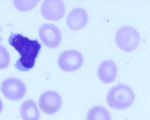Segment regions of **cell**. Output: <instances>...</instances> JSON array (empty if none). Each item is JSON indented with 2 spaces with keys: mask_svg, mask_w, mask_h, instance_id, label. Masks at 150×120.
<instances>
[{
  "mask_svg": "<svg viewBox=\"0 0 150 120\" xmlns=\"http://www.w3.org/2000/svg\"><path fill=\"white\" fill-rule=\"evenodd\" d=\"M9 44L19 52L20 58L15 66L21 71H28L34 67L35 60L42 48L37 40H30L19 34L12 33L8 39Z\"/></svg>",
  "mask_w": 150,
  "mask_h": 120,
  "instance_id": "obj_1",
  "label": "cell"
},
{
  "mask_svg": "<svg viewBox=\"0 0 150 120\" xmlns=\"http://www.w3.org/2000/svg\"><path fill=\"white\" fill-rule=\"evenodd\" d=\"M136 96L132 89L127 85L119 84L111 88L107 94L106 101L110 107L115 110H125L130 107Z\"/></svg>",
  "mask_w": 150,
  "mask_h": 120,
  "instance_id": "obj_2",
  "label": "cell"
},
{
  "mask_svg": "<svg viewBox=\"0 0 150 120\" xmlns=\"http://www.w3.org/2000/svg\"><path fill=\"white\" fill-rule=\"evenodd\" d=\"M140 35L133 27L125 26L117 30L115 41L118 48L123 51L131 52L137 49L140 43Z\"/></svg>",
  "mask_w": 150,
  "mask_h": 120,
  "instance_id": "obj_3",
  "label": "cell"
},
{
  "mask_svg": "<svg viewBox=\"0 0 150 120\" xmlns=\"http://www.w3.org/2000/svg\"><path fill=\"white\" fill-rule=\"evenodd\" d=\"M1 90L5 98L12 101L21 100L26 95L27 88L25 84L17 78H10L3 80Z\"/></svg>",
  "mask_w": 150,
  "mask_h": 120,
  "instance_id": "obj_4",
  "label": "cell"
},
{
  "mask_svg": "<svg viewBox=\"0 0 150 120\" xmlns=\"http://www.w3.org/2000/svg\"><path fill=\"white\" fill-rule=\"evenodd\" d=\"M63 100L61 95L54 91H48L40 96L38 101V108L47 115L55 114L62 108Z\"/></svg>",
  "mask_w": 150,
  "mask_h": 120,
  "instance_id": "obj_5",
  "label": "cell"
},
{
  "mask_svg": "<svg viewBox=\"0 0 150 120\" xmlns=\"http://www.w3.org/2000/svg\"><path fill=\"white\" fill-rule=\"evenodd\" d=\"M38 34L41 41L47 48L55 49L61 43V31L54 24L45 23L42 25L39 29Z\"/></svg>",
  "mask_w": 150,
  "mask_h": 120,
  "instance_id": "obj_6",
  "label": "cell"
},
{
  "mask_svg": "<svg viewBox=\"0 0 150 120\" xmlns=\"http://www.w3.org/2000/svg\"><path fill=\"white\" fill-rule=\"evenodd\" d=\"M84 61L83 56L74 50L66 51L61 53L58 60L59 68L65 72H72L78 70Z\"/></svg>",
  "mask_w": 150,
  "mask_h": 120,
  "instance_id": "obj_7",
  "label": "cell"
},
{
  "mask_svg": "<svg viewBox=\"0 0 150 120\" xmlns=\"http://www.w3.org/2000/svg\"><path fill=\"white\" fill-rule=\"evenodd\" d=\"M65 11L64 4L61 1H45L41 6V14L48 20H59L64 16Z\"/></svg>",
  "mask_w": 150,
  "mask_h": 120,
  "instance_id": "obj_8",
  "label": "cell"
},
{
  "mask_svg": "<svg viewBox=\"0 0 150 120\" xmlns=\"http://www.w3.org/2000/svg\"><path fill=\"white\" fill-rule=\"evenodd\" d=\"M88 15L84 9L75 8L68 14L66 22L67 26L72 30H78L83 28L87 24Z\"/></svg>",
  "mask_w": 150,
  "mask_h": 120,
  "instance_id": "obj_9",
  "label": "cell"
},
{
  "mask_svg": "<svg viewBox=\"0 0 150 120\" xmlns=\"http://www.w3.org/2000/svg\"><path fill=\"white\" fill-rule=\"evenodd\" d=\"M117 74L116 65L111 60L103 62L97 70V76L99 79L105 84L112 83L115 80Z\"/></svg>",
  "mask_w": 150,
  "mask_h": 120,
  "instance_id": "obj_10",
  "label": "cell"
},
{
  "mask_svg": "<svg viewBox=\"0 0 150 120\" xmlns=\"http://www.w3.org/2000/svg\"><path fill=\"white\" fill-rule=\"evenodd\" d=\"M20 114L22 120H40L41 114L39 108L35 101H24L20 107Z\"/></svg>",
  "mask_w": 150,
  "mask_h": 120,
  "instance_id": "obj_11",
  "label": "cell"
},
{
  "mask_svg": "<svg viewBox=\"0 0 150 120\" xmlns=\"http://www.w3.org/2000/svg\"><path fill=\"white\" fill-rule=\"evenodd\" d=\"M86 120H112V116L106 107L97 105L92 107L88 110Z\"/></svg>",
  "mask_w": 150,
  "mask_h": 120,
  "instance_id": "obj_12",
  "label": "cell"
},
{
  "mask_svg": "<svg viewBox=\"0 0 150 120\" xmlns=\"http://www.w3.org/2000/svg\"><path fill=\"white\" fill-rule=\"evenodd\" d=\"M39 1H14L15 7L22 12H26L33 9L36 6Z\"/></svg>",
  "mask_w": 150,
  "mask_h": 120,
  "instance_id": "obj_13",
  "label": "cell"
},
{
  "mask_svg": "<svg viewBox=\"0 0 150 120\" xmlns=\"http://www.w3.org/2000/svg\"><path fill=\"white\" fill-rule=\"evenodd\" d=\"M10 56L6 48L0 44V70L5 69L9 66Z\"/></svg>",
  "mask_w": 150,
  "mask_h": 120,
  "instance_id": "obj_14",
  "label": "cell"
},
{
  "mask_svg": "<svg viewBox=\"0 0 150 120\" xmlns=\"http://www.w3.org/2000/svg\"><path fill=\"white\" fill-rule=\"evenodd\" d=\"M3 108H4V107H3V102H2L1 99L0 98V114H1V112L3 111Z\"/></svg>",
  "mask_w": 150,
  "mask_h": 120,
  "instance_id": "obj_15",
  "label": "cell"
}]
</instances>
